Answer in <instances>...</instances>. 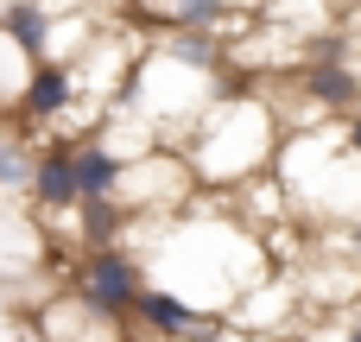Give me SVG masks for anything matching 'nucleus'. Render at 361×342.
<instances>
[{"label":"nucleus","mask_w":361,"mask_h":342,"mask_svg":"<svg viewBox=\"0 0 361 342\" xmlns=\"http://www.w3.org/2000/svg\"><path fill=\"white\" fill-rule=\"evenodd\" d=\"M343 140H349V152H355V159H361V108H355V114H349V121H343Z\"/></svg>","instance_id":"6e6552de"},{"label":"nucleus","mask_w":361,"mask_h":342,"mask_svg":"<svg viewBox=\"0 0 361 342\" xmlns=\"http://www.w3.org/2000/svg\"><path fill=\"white\" fill-rule=\"evenodd\" d=\"M298 95L305 102H317V108H330V114H355L361 108V76H355V63H298Z\"/></svg>","instance_id":"20e7f679"},{"label":"nucleus","mask_w":361,"mask_h":342,"mask_svg":"<svg viewBox=\"0 0 361 342\" xmlns=\"http://www.w3.org/2000/svg\"><path fill=\"white\" fill-rule=\"evenodd\" d=\"M336 342H361V324H349V330H343V336H336Z\"/></svg>","instance_id":"1a4fd4ad"},{"label":"nucleus","mask_w":361,"mask_h":342,"mask_svg":"<svg viewBox=\"0 0 361 342\" xmlns=\"http://www.w3.org/2000/svg\"><path fill=\"white\" fill-rule=\"evenodd\" d=\"M184 159L197 171V184H216V190H247L273 159H279V114L260 102V95H241V83L228 76L222 102L190 127L184 140Z\"/></svg>","instance_id":"f257e3e1"},{"label":"nucleus","mask_w":361,"mask_h":342,"mask_svg":"<svg viewBox=\"0 0 361 342\" xmlns=\"http://www.w3.org/2000/svg\"><path fill=\"white\" fill-rule=\"evenodd\" d=\"M286 342H311V336H286Z\"/></svg>","instance_id":"9d476101"},{"label":"nucleus","mask_w":361,"mask_h":342,"mask_svg":"<svg viewBox=\"0 0 361 342\" xmlns=\"http://www.w3.org/2000/svg\"><path fill=\"white\" fill-rule=\"evenodd\" d=\"M32 203H38L44 216H51V209H82V190H76V146H51V152H38Z\"/></svg>","instance_id":"39448f33"},{"label":"nucleus","mask_w":361,"mask_h":342,"mask_svg":"<svg viewBox=\"0 0 361 342\" xmlns=\"http://www.w3.org/2000/svg\"><path fill=\"white\" fill-rule=\"evenodd\" d=\"M0 32L25 51L32 63L57 57V51H51V32H57V25H51V6H44V0H0Z\"/></svg>","instance_id":"423d86ee"},{"label":"nucleus","mask_w":361,"mask_h":342,"mask_svg":"<svg viewBox=\"0 0 361 342\" xmlns=\"http://www.w3.org/2000/svg\"><path fill=\"white\" fill-rule=\"evenodd\" d=\"M140 292H146L140 254H133V248H95V254L76 267V292H70V298H76L82 311L108 317V324H127L133 305H140Z\"/></svg>","instance_id":"f03ea898"},{"label":"nucleus","mask_w":361,"mask_h":342,"mask_svg":"<svg viewBox=\"0 0 361 342\" xmlns=\"http://www.w3.org/2000/svg\"><path fill=\"white\" fill-rule=\"evenodd\" d=\"M32 171H38V159H25L13 140H0V184H6V190H13V184L32 190Z\"/></svg>","instance_id":"0eeeda50"},{"label":"nucleus","mask_w":361,"mask_h":342,"mask_svg":"<svg viewBox=\"0 0 361 342\" xmlns=\"http://www.w3.org/2000/svg\"><path fill=\"white\" fill-rule=\"evenodd\" d=\"M76 95H82L76 63H70V57H44V63H32V76H25V89H19V114H25V121H63V114L76 108Z\"/></svg>","instance_id":"7ed1b4c3"}]
</instances>
